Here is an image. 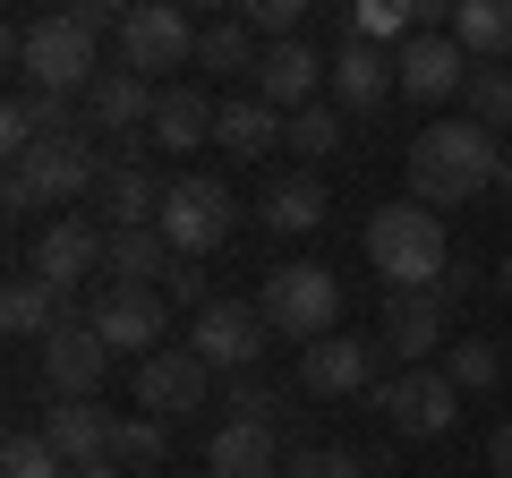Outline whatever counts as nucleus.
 <instances>
[{"instance_id":"f257e3e1","label":"nucleus","mask_w":512,"mask_h":478,"mask_svg":"<svg viewBox=\"0 0 512 478\" xmlns=\"http://www.w3.org/2000/svg\"><path fill=\"white\" fill-rule=\"evenodd\" d=\"M495 163H504V137H487L478 120H427L410 137V197L436 214V205H478L495 197Z\"/></svg>"},{"instance_id":"f03ea898","label":"nucleus","mask_w":512,"mask_h":478,"mask_svg":"<svg viewBox=\"0 0 512 478\" xmlns=\"http://www.w3.org/2000/svg\"><path fill=\"white\" fill-rule=\"evenodd\" d=\"M94 43H103V35H86L69 9H52V18H9V26H0V52L18 60L26 86H35V94H69V103H86V86L103 77Z\"/></svg>"},{"instance_id":"7ed1b4c3","label":"nucleus","mask_w":512,"mask_h":478,"mask_svg":"<svg viewBox=\"0 0 512 478\" xmlns=\"http://www.w3.org/2000/svg\"><path fill=\"white\" fill-rule=\"evenodd\" d=\"M367 265L384 274V291H444V274H453L444 222L427 205H376L367 214Z\"/></svg>"},{"instance_id":"20e7f679","label":"nucleus","mask_w":512,"mask_h":478,"mask_svg":"<svg viewBox=\"0 0 512 478\" xmlns=\"http://www.w3.org/2000/svg\"><path fill=\"white\" fill-rule=\"evenodd\" d=\"M86 188H103V154H94V129H77V137H43L35 154H18L0 197H9V214H35V205H77Z\"/></svg>"},{"instance_id":"39448f33","label":"nucleus","mask_w":512,"mask_h":478,"mask_svg":"<svg viewBox=\"0 0 512 478\" xmlns=\"http://www.w3.org/2000/svg\"><path fill=\"white\" fill-rule=\"evenodd\" d=\"M256 316L274 333H291V342H325V333H342V282L325 265L291 257V265H274V274L256 282Z\"/></svg>"},{"instance_id":"423d86ee","label":"nucleus","mask_w":512,"mask_h":478,"mask_svg":"<svg viewBox=\"0 0 512 478\" xmlns=\"http://www.w3.org/2000/svg\"><path fill=\"white\" fill-rule=\"evenodd\" d=\"M154 231H163L171 248L197 265V257H214L222 239L239 231V197L214 180V171H180V180H171V197H163V222H154Z\"/></svg>"},{"instance_id":"0eeeda50","label":"nucleus","mask_w":512,"mask_h":478,"mask_svg":"<svg viewBox=\"0 0 512 478\" xmlns=\"http://www.w3.org/2000/svg\"><path fill=\"white\" fill-rule=\"evenodd\" d=\"M367 410H376L393 436H444V427L461 419V393L444 368H402V376H384L376 393H367Z\"/></svg>"},{"instance_id":"6e6552de","label":"nucleus","mask_w":512,"mask_h":478,"mask_svg":"<svg viewBox=\"0 0 512 478\" xmlns=\"http://www.w3.org/2000/svg\"><path fill=\"white\" fill-rule=\"evenodd\" d=\"M197 35L205 26H188V9H171V0H137L120 26V69H137L154 86L163 69H188L197 60Z\"/></svg>"},{"instance_id":"1a4fd4ad","label":"nucleus","mask_w":512,"mask_h":478,"mask_svg":"<svg viewBox=\"0 0 512 478\" xmlns=\"http://www.w3.org/2000/svg\"><path fill=\"white\" fill-rule=\"evenodd\" d=\"M265 316H256V299H214L205 316H188V350H197L214 376H256V359H265Z\"/></svg>"},{"instance_id":"9d476101","label":"nucleus","mask_w":512,"mask_h":478,"mask_svg":"<svg viewBox=\"0 0 512 478\" xmlns=\"http://www.w3.org/2000/svg\"><path fill=\"white\" fill-rule=\"evenodd\" d=\"M205 393H214V368H205L188 342H163L154 359H137V410L146 419H188V410H205Z\"/></svg>"},{"instance_id":"9b49d317","label":"nucleus","mask_w":512,"mask_h":478,"mask_svg":"<svg viewBox=\"0 0 512 478\" xmlns=\"http://www.w3.org/2000/svg\"><path fill=\"white\" fill-rule=\"evenodd\" d=\"M376 350L384 342H367V333H325L299 350V385L316 402H359V393H376Z\"/></svg>"},{"instance_id":"f8f14e48","label":"nucleus","mask_w":512,"mask_h":478,"mask_svg":"<svg viewBox=\"0 0 512 478\" xmlns=\"http://www.w3.org/2000/svg\"><path fill=\"white\" fill-rule=\"evenodd\" d=\"M86 325L103 333L111 359H154L163 350V291H120V282H103L86 308Z\"/></svg>"},{"instance_id":"ddd939ff","label":"nucleus","mask_w":512,"mask_h":478,"mask_svg":"<svg viewBox=\"0 0 512 478\" xmlns=\"http://www.w3.org/2000/svg\"><path fill=\"white\" fill-rule=\"evenodd\" d=\"M103 257H111V231H94L86 214H60V222H43V239H35V257H26V274L52 282V291L69 299L86 274H103Z\"/></svg>"},{"instance_id":"4468645a","label":"nucleus","mask_w":512,"mask_h":478,"mask_svg":"<svg viewBox=\"0 0 512 478\" xmlns=\"http://www.w3.org/2000/svg\"><path fill=\"white\" fill-rule=\"evenodd\" d=\"M393 86H402V77H393V52H384V43L342 35V43L325 52V94H333V111H376Z\"/></svg>"},{"instance_id":"2eb2a0df","label":"nucleus","mask_w":512,"mask_h":478,"mask_svg":"<svg viewBox=\"0 0 512 478\" xmlns=\"http://www.w3.org/2000/svg\"><path fill=\"white\" fill-rule=\"evenodd\" d=\"M111 376V350H103V333L86 325V316H69V325L43 342V385L60 393V402H94V385Z\"/></svg>"},{"instance_id":"dca6fc26","label":"nucleus","mask_w":512,"mask_h":478,"mask_svg":"<svg viewBox=\"0 0 512 478\" xmlns=\"http://www.w3.org/2000/svg\"><path fill=\"white\" fill-rule=\"evenodd\" d=\"M393 77H402L410 103H453V94L470 86V52H461L453 35H410L402 52H393Z\"/></svg>"},{"instance_id":"f3484780","label":"nucleus","mask_w":512,"mask_h":478,"mask_svg":"<svg viewBox=\"0 0 512 478\" xmlns=\"http://www.w3.org/2000/svg\"><path fill=\"white\" fill-rule=\"evenodd\" d=\"M316 86H325V52L316 43H265V60H256V103H274L282 120H299L316 103Z\"/></svg>"},{"instance_id":"a211bd4d","label":"nucleus","mask_w":512,"mask_h":478,"mask_svg":"<svg viewBox=\"0 0 512 478\" xmlns=\"http://www.w3.org/2000/svg\"><path fill=\"white\" fill-rule=\"evenodd\" d=\"M154 103H163V86H146L137 69H103L86 86V129L94 137H137V129H154Z\"/></svg>"},{"instance_id":"6ab92c4d","label":"nucleus","mask_w":512,"mask_h":478,"mask_svg":"<svg viewBox=\"0 0 512 478\" xmlns=\"http://www.w3.org/2000/svg\"><path fill=\"white\" fill-rule=\"evenodd\" d=\"M444 325H453V299L444 291H384V333L376 342L393 350V359H427V350L444 342Z\"/></svg>"},{"instance_id":"aec40b11","label":"nucleus","mask_w":512,"mask_h":478,"mask_svg":"<svg viewBox=\"0 0 512 478\" xmlns=\"http://www.w3.org/2000/svg\"><path fill=\"white\" fill-rule=\"evenodd\" d=\"M291 461H282L274 427H256V419H222L214 444H205V478H282Z\"/></svg>"},{"instance_id":"412c9836","label":"nucleus","mask_w":512,"mask_h":478,"mask_svg":"<svg viewBox=\"0 0 512 478\" xmlns=\"http://www.w3.org/2000/svg\"><path fill=\"white\" fill-rule=\"evenodd\" d=\"M43 436H52V453L69 461V470H94V461H111V436H120V419H111L103 402H52Z\"/></svg>"},{"instance_id":"4be33fe9","label":"nucleus","mask_w":512,"mask_h":478,"mask_svg":"<svg viewBox=\"0 0 512 478\" xmlns=\"http://www.w3.org/2000/svg\"><path fill=\"white\" fill-rule=\"evenodd\" d=\"M94 197H103L111 231H154V222H163V197H171V180H154L146 163H111Z\"/></svg>"},{"instance_id":"5701e85b","label":"nucleus","mask_w":512,"mask_h":478,"mask_svg":"<svg viewBox=\"0 0 512 478\" xmlns=\"http://www.w3.org/2000/svg\"><path fill=\"white\" fill-rule=\"evenodd\" d=\"M214 120H222V103H205L197 86H163L146 146H163V154H197V146H214Z\"/></svg>"},{"instance_id":"b1692460","label":"nucleus","mask_w":512,"mask_h":478,"mask_svg":"<svg viewBox=\"0 0 512 478\" xmlns=\"http://www.w3.org/2000/svg\"><path fill=\"white\" fill-rule=\"evenodd\" d=\"M103 274L120 282V291H154V282H171V274H180V248H171L163 231H111Z\"/></svg>"},{"instance_id":"393cba45","label":"nucleus","mask_w":512,"mask_h":478,"mask_svg":"<svg viewBox=\"0 0 512 478\" xmlns=\"http://www.w3.org/2000/svg\"><path fill=\"white\" fill-rule=\"evenodd\" d=\"M214 146H222V154H239V163H256L265 146H291V120H282L274 103H256V94H239V103H222Z\"/></svg>"},{"instance_id":"a878e982","label":"nucleus","mask_w":512,"mask_h":478,"mask_svg":"<svg viewBox=\"0 0 512 478\" xmlns=\"http://www.w3.org/2000/svg\"><path fill=\"white\" fill-rule=\"evenodd\" d=\"M0 325L18 333V342H52V333L69 325V299H60L52 282L18 274V282H9V299H0Z\"/></svg>"},{"instance_id":"bb28decb","label":"nucleus","mask_w":512,"mask_h":478,"mask_svg":"<svg viewBox=\"0 0 512 478\" xmlns=\"http://www.w3.org/2000/svg\"><path fill=\"white\" fill-rule=\"evenodd\" d=\"M453 43L470 60H487V69H504V52H512V0H461V9H453Z\"/></svg>"},{"instance_id":"cd10ccee","label":"nucleus","mask_w":512,"mask_h":478,"mask_svg":"<svg viewBox=\"0 0 512 478\" xmlns=\"http://www.w3.org/2000/svg\"><path fill=\"white\" fill-rule=\"evenodd\" d=\"M256 222H265V231H316V222H325V180H308V171H299V180H274L265 188V197H256Z\"/></svg>"},{"instance_id":"c85d7f7f","label":"nucleus","mask_w":512,"mask_h":478,"mask_svg":"<svg viewBox=\"0 0 512 478\" xmlns=\"http://www.w3.org/2000/svg\"><path fill=\"white\" fill-rule=\"evenodd\" d=\"M256 60H265V43H256L239 18H222V26H205V35H197V69H214V77H239V69L256 77Z\"/></svg>"},{"instance_id":"c756f323","label":"nucleus","mask_w":512,"mask_h":478,"mask_svg":"<svg viewBox=\"0 0 512 478\" xmlns=\"http://www.w3.org/2000/svg\"><path fill=\"white\" fill-rule=\"evenodd\" d=\"M461 120H478L487 137L512 129V69H470V86H461Z\"/></svg>"},{"instance_id":"7c9ffc66","label":"nucleus","mask_w":512,"mask_h":478,"mask_svg":"<svg viewBox=\"0 0 512 478\" xmlns=\"http://www.w3.org/2000/svg\"><path fill=\"white\" fill-rule=\"evenodd\" d=\"M444 376H453V393H495L504 385V350L495 342H453L444 350Z\"/></svg>"},{"instance_id":"2f4dec72","label":"nucleus","mask_w":512,"mask_h":478,"mask_svg":"<svg viewBox=\"0 0 512 478\" xmlns=\"http://www.w3.org/2000/svg\"><path fill=\"white\" fill-rule=\"evenodd\" d=\"M111 461H120V470H163V461H171V427L163 419H120Z\"/></svg>"},{"instance_id":"473e14b6","label":"nucleus","mask_w":512,"mask_h":478,"mask_svg":"<svg viewBox=\"0 0 512 478\" xmlns=\"http://www.w3.org/2000/svg\"><path fill=\"white\" fill-rule=\"evenodd\" d=\"M342 137H350V111H333V103H308V111L291 120V146L308 154V163H325V154L342 146Z\"/></svg>"},{"instance_id":"72a5a7b5","label":"nucleus","mask_w":512,"mask_h":478,"mask_svg":"<svg viewBox=\"0 0 512 478\" xmlns=\"http://www.w3.org/2000/svg\"><path fill=\"white\" fill-rule=\"evenodd\" d=\"M239 26L265 43H299V26H308V0H239Z\"/></svg>"},{"instance_id":"f704fd0d","label":"nucleus","mask_w":512,"mask_h":478,"mask_svg":"<svg viewBox=\"0 0 512 478\" xmlns=\"http://www.w3.org/2000/svg\"><path fill=\"white\" fill-rule=\"evenodd\" d=\"M0 478H69V461L52 453V436H9V453H0Z\"/></svg>"},{"instance_id":"c9c22d12","label":"nucleus","mask_w":512,"mask_h":478,"mask_svg":"<svg viewBox=\"0 0 512 478\" xmlns=\"http://www.w3.org/2000/svg\"><path fill=\"white\" fill-rule=\"evenodd\" d=\"M282 478H367V461H359V453H342V444H299Z\"/></svg>"},{"instance_id":"e433bc0d","label":"nucleus","mask_w":512,"mask_h":478,"mask_svg":"<svg viewBox=\"0 0 512 478\" xmlns=\"http://www.w3.org/2000/svg\"><path fill=\"white\" fill-rule=\"evenodd\" d=\"M231 419H256V427H274V419H282V393L265 385V376H231Z\"/></svg>"},{"instance_id":"4c0bfd02","label":"nucleus","mask_w":512,"mask_h":478,"mask_svg":"<svg viewBox=\"0 0 512 478\" xmlns=\"http://www.w3.org/2000/svg\"><path fill=\"white\" fill-rule=\"evenodd\" d=\"M163 291H171V299H180V308H197V316H205V308H214V291H205V274H197V265H188V257H180V274H171V282H163Z\"/></svg>"},{"instance_id":"58836bf2","label":"nucleus","mask_w":512,"mask_h":478,"mask_svg":"<svg viewBox=\"0 0 512 478\" xmlns=\"http://www.w3.org/2000/svg\"><path fill=\"white\" fill-rule=\"evenodd\" d=\"M487 470H495V478H512V419L487 436Z\"/></svg>"},{"instance_id":"ea45409f","label":"nucleus","mask_w":512,"mask_h":478,"mask_svg":"<svg viewBox=\"0 0 512 478\" xmlns=\"http://www.w3.org/2000/svg\"><path fill=\"white\" fill-rule=\"evenodd\" d=\"M495 197L512 205V146H504V163H495Z\"/></svg>"},{"instance_id":"a19ab883","label":"nucleus","mask_w":512,"mask_h":478,"mask_svg":"<svg viewBox=\"0 0 512 478\" xmlns=\"http://www.w3.org/2000/svg\"><path fill=\"white\" fill-rule=\"evenodd\" d=\"M69 478H120V461H94V470H69Z\"/></svg>"},{"instance_id":"79ce46f5","label":"nucleus","mask_w":512,"mask_h":478,"mask_svg":"<svg viewBox=\"0 0 512 478\" xmlns=\"http://www.w3.org/2000/svg\"><path fill=\"white\" fill-rule=\"evenodd\" d=\"M495 291H504V299H512V257H504V265H495Z\"/></svg>"}]
</instances>
